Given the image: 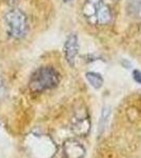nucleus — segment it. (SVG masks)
<instances>
[{
  "instance_id": "1",
  "label": "nucleus",
  "mask_w": 141,
  "mask_h": 158,
  "mask_svg": "<svg viewBox=\"0 0 141 158\" xmlns=\"http://www.w3.org/2000/svg\"><path fill=\"white\" fill-rule=\"evenodd\" d=\"M60 82V74L53 67L38 68L32 74L29 81V88L32 93L40 94L53 90Z\"/></svg>"
},
{
  "instance_id": "2",
  "label": "nucleus",
  "mask_w": 141,
  "mask_h": 158,
  "mask_svg": "<svg viewBox=\"0 0 141 158\" xmlns=\"http://www.w3.org/2000/svg\"><path fill=\"white\" fill-rule=\"evenodd\" d=\"M25 151L31 158H53L56 146L51 137L42 134H31L24 142Z\"/></svg>"
},
{
  "instance_id": "3",
  "label": "nucleus",
  "mask_w": 141,
  "mask_h": 158,
  "mask_svg": "<svg viewBox=\"0 0 141 158\" xmlns=\"http://www.w3.org/2000/svg\"><path fill=\"white\" fill-rule=\"evenodd\" d=\"M82 15L92 25H106L112 21V12L104 0H85L82 6Z\"/></svg>"
},
{
  "instance_id": "4",
  "label": "nucleus",
  "mask_w": 141,
  "mask_h": 158,
  "mask_svg": "<svg viewBox=\"0 0 141 158\" xmlns=\"http://www.w3.org/2000/svg\"><path fill=\"white\" fill-rule=\"evenodd\" d=\"M4 24L10 38L21 40L29 33V20L27 14L22 10L14 7L4 15Z\"/></svg>"
},
{
  "instance_id": "5",
  "label": "nucleus",
  "mask_w": 141,
  "mask_h": 158,
  "mask_svg": "<svg viewBox=\"0 0 141 158\" xmlns=\"http://www.w3.org/2000/svg\"><path fill=\"white\" fill-rule=\"evenodd\" d=\"M63 53H64L65 60L71 67H74L76 62V58L79 53V41L78 36L75 33H72L65 39L63 45Z\"/></svg>"
},
{
  "instance_id": "6",
  "label": "nucleus",
  "mask_w": 141,
  "mask_h": 158,
  "mask_svg": "<svg viewBox=\"0 0 141 158\" xmlns=\"http://www.w3.org/2000/svg\"><path fill=\"white\" fill-rule=\"evenodd\" d=\"M85 150L78 141L73 139L66 140L63 144V156L64 158H82Z\"/></svg>"
},
{
  "instance_id": "7",
  "label": "nucleus",
  "mask_w": 141,
  "mask_h": 158,
  "mask_svg": "<svg viewBox=\"0 0 141 158\" xmlns=\"http://www.w3.org/2000/svg\"><path fill=\"white\" fill-rule=\"evenodd\" d=\"M89 121L88 118H79L73 123V127H72V130L73 132L77 135H81V136H84L89 133Z\"/></svg>"
},
{
  "instance_id": "8",
  "label": "nucleus",
  "mask_w": 141,
  "mask_h": 158,
  "mask_svg": "<svg viewBox=\"0 0 141 158\" xmlns=\"http://www.w3.org/2000/svg\"><path fill=\"white\" fill-rule=\"evenodd\" d=\"M126 12L130 16L141 18V0H127Z\"/></svg>"
},
{
  "instance_id": "9",
  "label": "nucleus",
  "mask_w": 141,
  "mask_h": 158,
  "mask_svg": "<svg viewBox=\"0 0 141 158\" xmlns=\"http://www.w3.org/2000/svg\"><path fill=\"white\" fill-rule=\"evenodd\" d=\"M85 78L89 85L93 86L94 89H96V90L102 88V85H103V82H104L103 77H102V75L99 73L88 72L85 74Z\"/></svg>"
},
{
  "instance_id": "10",
  "label": "nucleus",
  "mask_w": 141,
  "mask_h": 158,
  "mask_svg": "<svg viewBox=\"0 0 141 158\" xmlns=\"http://www.w3.org/2000/svg\"><path fill=\"white\" fill-rule=\"evenodd\" d=\"M4 93H6V85H4L3 77H2L1 73H0V99L3 97Z\"/></svg>"
},
{
  "instance_id": "11",
  "label": "nucleus",
  "mask_w": 141,
  "mask_h": 158,
  "mask_svg": "<svg viewBox=\"0 0 141 158\" xmlns=\"http://www.w3.org/2000/svg\"><path fill=\"white\" fill-rule=\"evenodd\" d=\"M133 77H134L136 82L139 83V85H141V71L135 70L134 72H133Z\"/></svg>"
},
{
  "instance_id": "12",
  "label": "nucleus",
  "mask_w": 141,
  "mask_h": 158,
  "mask_svg": "<svg viewBox=\"0 0 141 158\" xmlns=\"http://www.w3.org/2000/svg\"><path fill=\"white\" fill-rule=\"evenodd\" d=\"M64 2H70V1H72V0H63Z\"/></svg>"
},
{
  "instance_id": "13",
  "label": "nucleus",
  "mask_w": 141,
  "mask_h": 158,
  "mask_svg": "<svg viewBox=\"0 0 141 158\" xmlns=\"http://www.w3.org/2000/svg\"><path fill=\"white\" fill-rule=\"evenodd\" d=\"M7 1H17V0H7Z\"/></svg>"
}]
</instances>
